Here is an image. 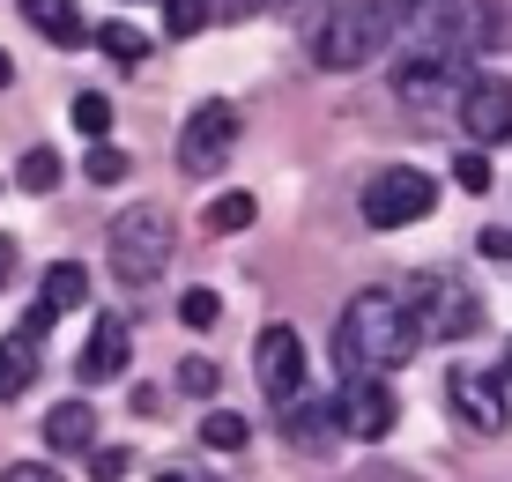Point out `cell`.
Listing matches in <instances>:
<instances>
[{
    "label": "cell",
    "mask_w": 512,
    "mask_h": 482,
    "mask_svg": "<svg viewBox=\"0 0 512 482\" xmlns=\"http://www.w3.org/2000/svg\"><path fill=\"white\" fill-rule=\"evenodd\" d=\"M334 349H342L349 371H379V379H386V371H401L423 349V334L409 327V312H401L394 290H364V297H349V305H342Z\"/></svg>",
    "instance_id": "6da1fadb"
},
{
    "label": "cell",
    "mask_w": 512,
    "mask_h": 482,
    "mask_svg": "<svg viewBox=\"0 0 512 482\" xmlns=\"http://www.w3.org/2000/svg\"><path fill=\"white\" fill-rule=\"evenodd\" d=\"M171 253H179V223H171L164 201H134L127 216L104 223V260H112L119 290H149L171 267Z\"/></svg>",
    "instance_id": "7a4b0ae2"
},
{
    "label": "cell",
    "mask_w": 512,
    "mask_h": 482,
    "mask_svg": "<svg viewBox=\"0 0 512 482\" xmlns=\"http://www.w3.org/2000/svg\"><path fill=\"white\" fill-rule=\"evenodd\" d=\"M386 38H394V8H379V0H334V8H320V23H312V60L327 75H349V67L379 60Z\"/></svg>",
    "instance_id": "3957f363"
},
{
    "label": "cell",
    "mask_w": 512,
    "mask_h": 482,
    "mask_svg": "<svg viewBox=\"0 0 512 482\" xmlns=\"http://www.w3.org/2000/svg\"><path fill=\"white\" fill-rule=\"evenodd\" d=\"M401 312H409V327L423 342H468V334L483 327V297H475L461 275H446V267L416 275L409 297H401Z\"/></svg>",
    "instance_id": "277c9868"
},
{
    "label": "cell",
    "mask_w": 512,
    "mask_h": 482,
    "mask_svg": "<svg viewBox=\"0 0 512 482\" xmlns=\"http://www.w3.org/2000/svg\"><path fill=\"white\" fill-rule=\"evenodd\" d=\"M438 208V178L409 171V164H386L364 178V230H409Z\"/></svg>",
    "instance_id": "5b68a950"
},
{
    "label": "cell",
    "mask_w": 512,
    "mask_h": 482,
    "mask_svg": "<svg viewBox=\"0 0 512 482\" xmlns=\"http://www.w3.org/2000/svg\"><path fill=\"white\" fill-rule=\"evenodd\" d=\"M238 134H245L238 104H223V97L193 104V112H186V127H179V171H186V178L223 171V164H231V149H238Z\"/></svg>",
    "instance_id": "8992f818"
},
{
    "label": "cell",
    "mask_w": 512,
    "mask_h": 482,
    "mask_svg": "<svg viewBox=\"0 0 512 482\" xmlns=\"http://www.w3.org/2000/svg\"><path fill=\"white\" fill-rule=\"evenodd\" d=\"M453 119H461V134L475 141V149L512 141V82L490 75V67H468L461 89H453Z\"/></svg>",
    "instance_id": "52a82bcc"
},
{
    "label": "cell",
    "mask_w": 512,
    "mask_h": 482,
    "mask_svg": "<svg viewBox=\"0 0 512 482\" xmlns=\"http://www.w3.org/2000/svg\"><path fill=\"white\" fill-rule=\"evenodd\" d=\"M334 423H342L349 438L379 445V438H394L401 401H394V386H386L379 371H349V379H342V394H334Z\"/></svg>",
    "instance_id": "ba28073f"
},
{
    "label": "cell",
    "mask_w": 512,
    "mask_h": 482,
    "mask_svg": "<svg viewBox=\"0 0 512 482\" xmlns=\"http://www.w3.org/2000/svg\"><path fill=\"white\" fill-rule=\"evenodd\" d=\"M461 75H468V60L461 52H446V45H416L409 60L394 67V97L401 104H453V89H461Z\"/></svg>",
    "instance_id": "9c48e42d"
},
{
    "label": "cell",
    "mask_w": 512,
    "mask_h": 482,
    "mask_svg": "<svg viewBox=\"0 0 512 482\" xmlns=\"http://www.w3.org/2000/svg\"><path fill=\"white\" fill-rule=\"evenodd\" d=\"M446 394H453V408H461L468 431H483V438H498V431H505V379H498V371H483V364H453Z\"/></svg>",
    "instance_id": "30bf717a"
},
{
    "label": "cell",
    "mask_w": 512,
    "mask_h": 482,
    "mask_svg": "<svg viewBox=\"0 0 512 482\" xmlns=\"http://www.w3.org/2000/svg\"><path fill=\"white\" fill-rule=\"evenodd\" d=\"M253 371H260V394L268 401H290L305 394V342H297V327H268L253 342Z\"/></svg>",
    "instance_id": "8fae6325"
},
{
    "label": "cell",
    "mask_w": 512,
    "mask_h": 482,
    "mask_svg": "<svg viewBox=\"0 0 512 482\" xmlns=\"http://www.w3.org/2000/svg\"><path fill=\"white\" fill-rule=\"evenodd\" d=\"M127 356H134L127 319H119V312H104L97 327H90V349L75 356V371H82V386H104V379H119V371H127Z\"/></svg>",
    "instance_id": "7c38bea8"
},
{
    "label": "cell",
    "mask_w": 512,
    "mask_h": 482,
    "mask_svg": "<svg viewBox=\"0 0 512 482\" xmlns=\"http://www.w3.org/2000/svg\"><path fill=\"white\" fill-rule=\"evenodd\" d=\"M282 431H290V445H305V453H327L334 445V401H312V394H290L282 401Z\"/></svg>",
    "instance_id": "4fadbf2b"
},
{
    "label": "cell",
    "mask_w": 512,
    "mask_h": 482,
    "mask_svg": "<svg viewBox=\"0 0 512 482\" xmlns=\"http://www.w3.org/2000/svg\"><path fill=\"white\" fill-rule=\"evenodd\" d=\"M82 305H90V267L82 260H52L45 282H38V312L60 319V312H82Z\"/></svg>",
    "instance_id": "5bb4252c"
},
{
    "label": "cell",
    "mask_w": 512,
    "mask_h": 482,
    "mask_svg": "<svg viewBox=\"0 0 512 482\" xmlns=\"http://www.w3.org/2000/svg\"><path fill=\"white\" fill-rule=\"evenodd\" d=\"M45 445H52V453H90V445H97V408L90 401H60L45 416Z\"/></svg>",
    "instance_id": "9a60e30c"
},
{
    "label": "cell",
    "mask_w": 512,
    "mask_h": 482,
    "mask_svg": "<svg viewBox=\"0 0 512 482\" xmlns=\"http://www.w3.org/2000/svg\"><path fill=\"white\" fill-rule=\"evenodd\" d=\"M23 15H30V30H45L60 52H75L82 38H90V23H82L75 0H23Z\"/></svg>",
    "instance_id": "2e32d148"
},
{
    "label": "cell",
    "mask_w": 512,
    "mask_h": 482,
    "mask_svg": "<svg viewBox=\"0 0 512 482\" xmlns=\"http://www.w3.org/2000/svg\"><path fill=\"white\" fill-rule=\"evenodd\" d=\"M30 379H38V342H30V334H8V342H0V401L30 394Z\"/></svg>",
    "instance_id": "e0dca14e"
},
{
    "label": "cell",
    "mask_w": 512,
    "mask_h": 482,
    "mask_svg": "<svg viewBox=\"0 0 512 482\" xmlns=\"http://www.w3.org/2000/svg\"><path fill=\"white\" fill-rule=\"evenodd\" d=\"M253 216H260L253 193H216L208 216H201V230H208V238H238V230H253Z\"/></svg>",
    "instance_id": "ac0fdd59"
},
{
    "label": "cell",
    "mask_w": 512,
    "mask_h": 482,
    "mask_svg": "<svg viewBox=\"0 0 512 482\" xmlns=\"http://www.w3.org/2000/svg\"><path fill=\"white\" fill-rule=\"evenodd\" d=\"M216 23V0H164V38H193V30H208Z\"/></svg>",
    "instance_id": "d6986e66"
},
{
    "label": "cell",
    "mask_w": 512,
    "mask_h": 482,
    "mask_svg": "<svg viewBox=\"0 0 512 482\" xmlns=\"http://www.w3.org/2000/svg\"><path fill=\"white\" fill-rule=\"evenodd\" d=\"M97 45H104V60H119V67H141V60H149V38H141L134 23H104Z\"/></svg>",
    "instance_id": "ffe728a7"
},
{
    "label": "cell",
    "mask_w": 512,
    "mask_h": 482,
    "mask_svg": "<svg viewBox=\"0 0 512 482\" xmlns=\"http://www.w3.org/2000/svg\"><path fill=\"white\" fill-rule=\"evenodd\" d=\"M82 171H90V186H119V178H127L134 164H127V149H112V141H90Z\"/></svg>",
    "instance_id": "44dd1931"
},
{
    "label": "cell",
    "mask_w": 512,
    "mask_h": 482,
    "mask_svg": "<svg viewBox=\"0 0 512 482\" xmlns=\"http://www.w3.org/2000/svg\"><path fill=\"white\" fill-rule=\"evenodd\" d=\"M15 186H23V193H52V186H60V156H52V149H30L23 164H15Z\"/></svg>",
    "instance_id": "7402d4cb"
},
{
    "label": "cell",
    "mask_w": 512,
    "mask_h": 482,
    "mask_svg": "<svg viewBox=\"0 0 512 482\" xmlns=\"http://www.w3.org/2000/svg\"><path fill=\"white\" fill-rule=\"evenodd\" d=\"M245 438H253V431H245V416H231V408H216V416H201V445H216V453H238Z\"/></svg>",
    "instance_id": "603a6c76"
},
{
    "label": "cell",
    "mask_w": 512,
    "mask_h": 482,
    "mask_svg": "<svg viewBox=\"0 0 512 482\" xmlns=\"http://www.w3.org/2000/svg\"><path fill=\"white\" fill-rule=\"evenodd\" d=\"M75 127L90 134V141L112 134V97H104V89H82V97H75Z\"/></svg>",
    "instance_id": "cb8c5ba5"
},
{
    "label": "cell",
    "mask_w": 512,
    "mask_h": 482,
    "mask_svg": "<svg viewBox=\"0 0 512 482\" xmlns=\"http://www.w3.org/2000/svg\"><path fill=\"white\" fill-rule=\"evenodd\" d=\"M453 178H461V193H490V178H498L490 171V149H461L453 156Z\"/></svg>",
    "instance_id": "d4e9b609"
},
{
    "label": "cell",
    "mask_w": 512,
    "mask_h": 482,
    "mask_svg": "<svg viewBox=\"0 0 512 482\" xmlns=\"http://www.w3.org/2000/svg\"><path fill=\"white\" fill-rule=\"evenodd\" d=\"M179 319H186L193 334H208V327H216V319H223V305H216V290H186V297H179Z\"/></svg>",
    "instance_id": "484cf974"
},
{
    "label": "cell",
    "mask_w": 512,
    "mask_h": 482,
    "mask_svg": "<svg viewBox=\"0 0 512 482\" xmlns=\"http://www.w3.org/2000/svg\"><path fill=\"white\" fill-rule=\"evenodd\" d=\"M179 394H193V401L216 394V364H208V356H186L179 364Z\"/></svg>",
    "instance_id": "4316f807"
},
{
    "label": "cell",
    "mask_w": 512,
    "mask_h": 482,
    "mask_svg": "<svg viewBox=\"0 0 512 482\" xmlns=\"http://www.w3.org/2000/svg\"><path fill=\"white\" fill-rule=\"evenodd\" d=\"M127 468H134V460H127V445H97V453H90V482H119Z\"/></svg>",
    "instance_id": "83f0119b"
},
{
    "label": "cell",
    "mask_w": 512,
    "mask_h": 482,
    "mask_svg": "<svg viewBox=\"0 0 512 482\" xmlns=\"http://www.w3.org/2000/svg\"><path fill=\"white\" fill-rule=\"evenodd\" d=\"M0 482H67V475L45 468V460H8V468H0Z\"/></svg>",
    "instance_id": "f1b7e54d"
},
{
    "label": "cell",
    "mask_w": 512,
    "mask_h": 482,
    "mask_svg": "<svg viewBox=\"0 0 512 482\" xmlns=\"http://www.w3.org/2000/svg\"><path fill=\"white\" fill-rule=\"evenodd\" d=\"M475 245H483V260H512V230H483Z\"/></svg>",
    "instance_id": "f546056e"
},
{
    "label": "cell",
    "mask_w": 512,
    "mask_h": 482,
    "mask_svg": "<svg viewBox=\"0 0 512 482\" xmlns=\"http://www.w3.org/2000/svg\"><path fill=\"white\" fill-rule=\"evenodd\" d=\"M238 15H275V8H290V0H231Z\"/></svg>",
    "instance_id": "4dcf8cb0"
},
{
    "label": "cell",
    "mask_w": 512,
    "mask_h": 482,
    "mask_svg": "<svg viewBox=\"0 0 512 482\" xmlns=\"http://www.w3.org/2000/svg\"><path fill=\"white\" fill-rule=\"evenodd\" d=\"M357 482H416V475H409V468H364Z\"/></svg>",
    "instance_id": "1f68e13d"
},
{
    "label": "cell",
    "mask_w": 512,
    "mask_h": 482,
    "mask_svg": "<svg viewBox=\"0 0 512 482\" xmlns=\"http://www.w3.org/2000/svg\"><path fill=\"white\" fill-rule=\"evenodd\" d=\"M8 267H15V238H0V290H8Z\"/></svg>",
    "instance_id": "d6a6232c"
},
{
    "label": "cell",
    "mask_w": 512,
    "mask_h": 482,
    "mask_svg": "<svg viewBox=\"0 0 512 482\" xmlns=\"http://www.w3.org/2000/svg\"><path fill=\"white\" fill-rule=\"evenodd\" d=\"M15 82V60H8V52H0V89H8Z\"/></svg>",
    "instance_id": "836d02e7"
},
{
    "label": "cell",
    "mask_w": 512,
    "mask_h": 482,
    "mask_svg": "<svg viewBox=\"0 0 512 482\" xmlns=\"http://www.w3.org/2000/svg\"><path fill=\"white\" fill-rule=\"evenodd\" d=\"M156 482H193V475H179V468H171V475H156Z\"/></svg>",
    "instance_id": "e575fe53"
},
{
    "label": "cell",
    "mask_w": 512,
    "mask_h": 482,
    "mask_svg": "<svg viewBox=\"0 0 512 482\" xmlns=\"http://www.w3.org/2000/svg\"><path fill=\"white\" fill-rule=\"evenodd\" d=\"M505 379H512V364H505Z\"/></svg>",
    "instance_id": "d590c367"
},
{
    "label": "cell",
    "mask_w": 512,
    "mask_h": 482,
    "mask_svg": "<svg viewBox=\"0 0 512 482\" xmlns=\"http://www.w3.org/2000/svg\"><path fill=\"white\" fill-rule=\"evenodd\" d=\"M127 8H134V0H127Z\"/></svg>",
    "instance_id": "8d00e7d4"
}]
</instances>
